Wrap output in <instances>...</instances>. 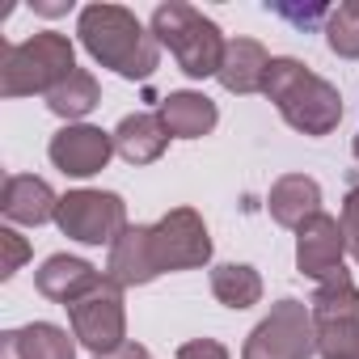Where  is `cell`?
<instances>
[{
    "mask_svg": "<svg viewBox=\"0 0 359 359\" xmlns=\"http://www.w3.org/2000/svg\"><path fill=\"white\" fill-rule=\"evenodd\" d=\"M76 34L102 68H114L127 81H148L161 64L156 34H148L140 18L123 5H85Z\"/></svg>",
    "mask_w": 359,
    "mask_h": 359,
    "instance_id": "cell-1",
    "label": "cell"
},
{
    "mask_svg": "<svg viewBox=\"0 0 359 359\" xmlns=\"http://www.w3.org/2000/svg\"><path fill=\"white\" fill-rule=\"evenodd\" d=\"M262 93L275 102V110L283 114V123L296 127L300 135H330L342 123V97H338V89L330 81H321L317 72H309L292 55L271 60Z\"/></svg>",
    "mask_w": 359,
    "mask_h": 359,
    "instance_id": "cell-2",
    "label": "cell"
},
{
    "mask_svg": "<svg viewBox=\"0 0 359 359\" xmlns=\"http://www.w3.org/2000/svg\"><path fill=\"white\" fill-rule=\"evenodd\" d=\"M152 34L156 43H165L191 81H208V76H220V64H224V34L212 18H203L199 9L182 5V0H169V5H156L152 13Z\"/></svg>",
    "mask_w": 359,
    "mask_h": 359,
    "instance_id": "cell-3",
    "label": "cell"
},
{
    "mask_svg": "<svg viewBox=\"0 0 359 359\" xmlns=\"http://www.w3.org/2000/svg\"><path fill=\"white\" fill-rule=\"evenodd\" d=\"M76 72V51L68 34L43 30L26 43L5 47L0 60V93L5 97H30V93H51Z\"/></svg>",
    "mask_w": 359,
    "mask_h": 359,
    "instance_id": "cell-4",
    "label": "cell"
},
{
    "mask_svg": "<svg viewBox=\"0 0 359 359\" xmlns=\"http://www.w3.org/2000/svg\"><path fill=\"white\" fill-rule=\"evenodd\" d=\"M72 338L89 346L93 355H110L127 342V309H123V283L102 275L72 309Z\"/></svg>",
    "mask_w": 359,
    "mask_h": 359,
    "instance_id": "cell-5",
    "label": "cell"
},
{
    "mask_svg": "<svg viewBox=\"0 0 359 359\" xmlns=\"http://www.w3.org/2000/svg\"><path fill=\"white\" fill-rule=\"evenodd\" d=\"M55 224L64 237L81 245H114L131 224H127V203L114 191H68L60 199Z\"/></svg>",
    "mask_w": 359,
    "mask_h": 359,
    "instance_id": "cell-6",
    "label": "cell"
},
{
    "mask_svg": "<svg viewBox=\"0 0 359 359\" xmlns=\"http://www.w3.org/2000/svg\"><path fill=\"white\" fill-rule=\"evenodd\" d=\"M317 351L313 313L300 300H279L245 338L241 359H309Z\"/></svg>",
    "mask_w": 359,
    "mask_h": 359,
    "instance_id": "cell-7",
    "label": "cell"
},
{
    "mask_svg": "<svg viewBox=\"0 0 359 359\" xmlns=\"http://www.w3.org/2000/svg\"><path fill=\"white\" fill-rule=\"evenodd\" d=\"M152 250L165 271H195L203 262H212V237L208 224L195 208H173L152 224Z\"/></svg>",
    "mask_w": 359,
    "mask_h": 359,
    "instance_id": "cell-8",
    "label": "cell"
},
{
    "mask_svg": "<svg viewBox=\"0 0 359 359\" xmlns=\"http://www.w3.org/2000/svg\"><path fill=\"white\" fill-rule=\"evenodd\" d=\"M342 254H346V233H342V220L317 212L309 216L300 229H296V266L300 275L317 279V283H330L342 271Z\"/></svg>",
    "mask_w": 359,
    "mask_h": 359,
    "instance_id": "cell-9",
    "label": "cell"
},
{
    "mask_svg": "<svg viewBox=\"0 0 359 359\" xmlns=\"http://www.w3.org/2000/svg\"><path fill=\"white\" fill-rule=\"evenodd\" d=\"M47 152H51L55 169H64L68 177H93L114 156V131H102L89 123H68L51 135Z\"/></svg>",
    "mask_w": 359,
    "mask_h": 359,
    "instance_id": "cell-10",
    "label": "cell"
},
{
    "mask_svg": "<svg viewBox=\"0 0 359 359\" xmlns=\"http://www.w3.org/2000/svg\"><path fill=\"white\" fill-rule=\"evenodd\" d=\"M106 275L123 287H144L161 275V262H156V250H152V229L148 224H135L127 229L114 245H110V266Z\"/></svg>",
    "mask_w": 359,
    "mask_h": 359,
    "instance_id": "cell-11",
    "label": "cell"
},
{
    "mask_svg": "<svg viewBox=\"0 0 359 359\" xmlns=\"http://www.w3.org/2000/svg\"><path fill=\"white\" fill-rule=\"evenodd\" d=\"M0 212H5L13 224H47V220H55V212H60V199H55V191L43 182V177H34V173H13V177H5V191H0Z\"/></svg>",
    "mask_w": 359,
    "mask_h": 359,
    "instance_id": "cell-12",
    "label": "cell"
},
{
    "mask_svg": "<svg viewBox=\"0 0 359 359\" xmlns=\"http://www.w3.org/2000/svg\"><path fill=\"white\" fill-rule=\"evenodd\" d=\"M97 279H102V271H93L85 258H72V254H51V258L39 266V275H34L39 292H43L47 300L64 304V309H72Z\"/></svg>",
    "mask_w": 359,
    "mask_h": 359,
    "instance_id": "cell-13",
    "label": "cell"
},
{
    "mask_svg": "<svg viewBox=\"0 0 359 359\" xmlns=\"http://www.w3.org/2000/svg\"><path fill=\"white\" fill-rule=\"evenodd\" d=\"M266 68L271 55L258 39H233L224 47V64H220V85L229 93H258L266 85Z\"/></svg>",
    "mask_w": 359,
    "mask_h": 359,
    "instance_id": "cell-14",
    "label": "cell"
},
{
    "mask_svg": "<svg viewBox=\"0 0 359 359\" xmlns=\"http://www.w3.org/2000/svg\"><path fill=\"white\" fill-rule=\"evenodd\" d=\"M169 144V127L161 123V114H127L114 127V152L127 165H152Z\"/></svg>",
    "mask_w": 359,
    "mask_h": 359,
    "instance_id": "cell-15",
    "label": "cell"
},
{
    "mask_svg": "<svg viewBox=\"0 0 359 359\" xmlns=\"http://www.w3.org/2000/svg\"><path fill=\"white\" fill-rule=\"evenodd\" d=\"M266 208H271L275 224H283V229H300L309 216L321 212V187L313 182V177H304V173H287V177H279V182L271 187Z\"/></svg>",
    "mask_w": 359,
    "mask_h": 359,
    "instance_id": "cell-16",
    "label": "cell"
},
{
    "mask_svg": "<svg viewBox=\"0 0 359 359\" xmlns=\"http://www.w3.org/2000/svg\"><path fill=\"white\" fill-rule=\"evenodd\" d=\"M5 359H76V338L51 321H30L5 334Z\"/></svg>",
    "mask_w": 359,
    "mask_h": 359,
    "instance_id": "cell-17",
    "label": "cell"
},
{
    "mask_svg": "<svg viewBox=\"0 0 359 359\" xmlns=\"http://www.w3.org/2000/svg\"><path fill=\"white\" fill-rule=\"evenodd\" d=\"M161 123L169 127V135H177V140H199V135H208L212 127H216V102L212 97H203V93H191V89H182V93H169L165 102H161Z\"/></svg>",
    "mask_w": 359,
    "mask_h": 359,
    "instance_id": "cell-18",
    "label": "cell"
},
{
    "mask_svg": "<svg viewBox=\"0 0 359 359\" xmlns=\"http://www.w3.org/2000/svg\"><path fill=\"white\" fill-rule=\"evenodd\" d=\"M212 296L224 309H250L262 300V275L245 262H224L212 271Z\"/></svg>",
    "mask_w": 359,
    "mask_h": 359,
    "instance_id": "cell-19",
    "label": "cell"
},
{
    "mask_svg": "<svg viewBox=\"0 0 359 359\" xmlns=\"http://www.w3.org/2000/svg\"><path fill=\"white\" fill-rule=\"evenodd\" d=\"M313 325L321 321H359V287L351 283V275H338L330 283H321L309 300Z\"/></svg>",
    "mask_w": 359,
    "mask_h": 359,
    "instance_id": "cell-20",
    "label": "cell"
},
{
    "mask_svg": "<svg viewBox=\"0 0 359 359\" xmlns=\"http://www.w3.org/2000/svg\"><path fill=\"white\" fill-rule=\"evenodd\" d=\"M97 102H102L97 81H93L85 68H76L60 89H51V93H47V110H51V114H60V118H68V123H72V118H85Z\"/></svg>",
    "mask_w": 359,
    "mask_h": 359,
    "instance_id": "cell-21",
    "label": "cell"
},
{
    "mask_svg": "<svg viewBox=\"0 0 359 359\" xmlns=\"http://www.w3.org/2000/svg\"><path fill=\"white\" fill-rule=\"evenodd\" d=\"M325 43L334 55L342 60H359V0H346L338 5L325 22Z\"/></svg>",
    "mask_w": 359,
    "mask_h": 359,
    "instance_id": "cell-22",
    "label": "cell"
},
{
    "mask_svg": "<svg viewBox=\"0 0 359 359\" xmlns=\"http://www.w3.org/2000/svg\"><path fill=\"white\" fill-rule=\"evenodd\" d=\"M313 334L321 359H359V321H321Z\"/></svg>",
    "mask_w": 359,
    "mask_h": 359,
    "instance_id": "cell-23",
    "label": "cell"
},
{
    "mask_svg": "<svg viewBox=\"0 0 359 359\" xmlns=\"http://www.w3.org/2000/svg\"><path fill=\"white\" fill-rule=\"evenodd\" d=\"M26 258H30L26 237H18L13 229H0V279H13Z\"/></svg>",
    "mask_w": 359,
    "mask_h": 359,
    "instance_id": "cell-24",
    "label": "cell"
},
{
    "mask_svg": "<svg viewBox=\"0 0 359 359\" xmlns=\"http://www.w3.org/2000/svg\"><path fill=\"white\" fill-rule=\"evenodd\" d=\"M342 233H346V250H351V258L359 262V187H351L346 199H342Z\"/></svg>",
    "mask_w": 359,
    "mask_h": 359,
    "instance_id": "cell-25",
    "label": "cell"
},
{
    "mask_svg": "<svg viewBox=\"0 0 359 359\" xmlns=\"http://www.w3.org/2000/svg\"><path fill=\"white\" fill-rule=\"evenodd\" d=\"M177 359H229L224 342L216 338H195V342H182L177 346Z\"/></svg>",
    "mask_w": 359,
    "mask_h": 359,
    "instance_id": "cell-26",
    "label": "cell"
},
{
    "mask_svg": "<svg viewBox=\"0 0 359 359\" xmlns=\"http://www.w3.org/2000/svg\"><path fill=\"white\" fill-rule=\"evenodd\" d=\"M93 359H148V346H140V342H123L118 351H110V355H93Z\"/></svg>",
    "mask_w": 359,
    "mask_h": 359,
    "instance_id": "cell-27",
    "label": "cell"
},
{
    "mask_svg": "<svg viewBox=\"0 0 359 359\" xmlns=\"http://www.w3.org/2000/svg\"><path fill=\"white\" fill-rule=\"evenodd\" d=\"M34 9H39V13H47V18H55V13H68L72 5H34Z\"/></svg>",
    "mask_w": 359,
    "mask_h": 359,
    "instance_id": "cell-28",
    "label": "cell"
},
{
    "mask_svg": "<svg viewBox=\"0 0 359 359\" xmlns=\"http://www.w3.org/2000/svg\"><path fill=\"white\" fill-rule=\"evenodd\" d=\"M351 148H355V161H359V135H355V144H351Z\"/></svg>",
    "mask_w": 359,
    "mask_h": 359,
    "instance_id": "cell-29",
    "label": "cell"
}]
</instances>
